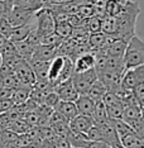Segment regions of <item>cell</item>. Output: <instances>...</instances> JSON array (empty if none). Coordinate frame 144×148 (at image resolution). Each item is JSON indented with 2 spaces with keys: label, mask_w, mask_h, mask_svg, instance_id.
Instances as JSON below:
<instances>
[{
  "label": "cell",
  "mask_w": 144,
  "mask_h": 148,
  "mask_svg": "<svg viewBox=\"0 0 144 148\" xmlns=\"http://www.w3.org/2000/svg\"><path fill=\"white\" fill-rule=\"evenodd\" d=\"M106 38L108 36L104 34L102 32H99V33H91L89 36V39H87V43L89 46L91 47V51H96V49H101L106 43Z\"/></svg>",
  "instance_id": "23"
},
{
  "label": "cell",
  "mask_w": 144,
  "mask_h": 148,
  "mask_svg": "<svg viewBox=\"0 0 144 148\" xmlns=\"http://www.w3.org/2000/svg\"><path fill=\"white\" fill-rule=\"evenodd\" d=\"M101 32L106 36L114 37L118 32V23H116L115 16L105 15L101 19Z\"/></svg>",
  "instance_id": "19"
},
{
  "label": "cell",
  "mask_w": 144,
  "mask_h": 148,
  "mask_svg": "<svg viewBox=\"0 0 144 148\" xmlns=\"http://www.w3.org/2000/svg\"><path fill=\"white\" fill-rule=\"evenodd\" d=\"M34 18H35V34L39 38V41L44 36H48L55 32L56 21L52 10L49 8H46V6L41 8L38 12H35Z\"/></svg>",
  "instance_id": "3"
},
{
  "label": "cell",
  "mask_w": 144,
  "mask_h": 148,
  "mask_svg": "<svg viewBox=\"0 0 144 148\" xmlns=\"http://www.w3.org/2000/svg\"><path fill=\"white\" fill-rule=\"evenodd\" d=\"M123 3H120L119 0H106L104 6H105V14L110 16H116L121 12L123 9Z\"/></svg>",
  "instance_id": "27"
},
{
  "label": "cell",
  "mask_w": 144,
  "mask_h": 148,
  "mask_svg": "<svg viewBox=\"0 0 144 148\" xmlns=\"http://www.w3.org/2000/svg\"><path fill=\"white\" fill-rule=\"evenodd\" d=\"M34 14H35V12L27 10V9L12 5V8L6 12V14L4 16L8 19V22L12 24L13 28H15V27H20V25L27 24V23L34 16Z\"/></svg>",
  "instance_id": "6"
},
{
  "label": "cell",
  "mask_w": 144,
  "mask_h": 148,
  "mask_svg": "<svg viewBox=\"0 0 144 148\" xmlns=\"http://www.w3.org/2000/svg\"><path fill=\"white\" fill-rule=\"evenodd\" d=\"M142 140H144V138H143V139H142Z\"/></svg>",
  "instance_id": "45"
},
{
  "label": "cell",
  "mask_w": 144,
  "mask_h": 148,
  "mask_svg": "<svg viewBox=\"0 0 144 148\" xmlns=\"http://www.w3.org/2000/svg\"><path fill=\"white\" fill-rule=\"evenodd\" d=\"M123 60L125 70L144 65V41L140 37L135 34L128 41Z\"/></svg>",
  "instance_id": "2"
},
{
  "label": "cell",
  "mask_w": 144,
  "mask_h": 148,
  "mask_svg": "<svg viewBox=\"0 0 144 148\" xmlns=\"http://www.w3.org/2000/svg\"><path fill=\"white\" fill-rule=\"evenodd\" d=\"M66 138L70 142L72 148H87V146H89L87 138H86V136L82 133L73 132V130L70 129V133L67 134Z\"/></svg>",
  "instance_id": "18"
},
{
  "label": "cell",
  "mask_w": 144,
  "mask_h": 148,
  "mask_svg": "<svg viewBox=\"0 0 144 148\" xmlns=\"http://www.w3.org/2000/svg\"><path fill=\"white\" fill-rule=\"evenodd\" d=\"M28 63L31 65L33 70V73L35 76V81H48L47 76H48L49 62L38 61V60H29Z\"/></svg>",
  "instance_id": "12"
},
{
  "label": "cell",
  "mask_w": 144,
  "mask_h": 148,
  "mask_svg": "<svg viewBox=\"0 0 144 148\" xmlns=\"http://www.w3.org/2000/svg\"><path fill=\"white\" fill-rule=\"evenodd\" d=\"M8 42H9V39H8V38H5L4 36L0 34V52H1V49L6 46V43H8Z\"/></svg>",
  "instance_id": "41"
},
{
  "label": "cell",
  "mask_w": 144,
  "mask_h": 148,
  "mask_svg": "<svg viewBox=\"0 0 144 148\" xmlns=\"http://www.w3.org/2000/svg\"><path fill=\"white\" fill-rule=\"evenodd\" d=\"M76 43L73 39L70 37V38H66L61 42V45L57 47L56 49V56H63V57H70V55L72 53L73 48L76 47Z\"/></svg>",
  "instance_id": "25"
},
{
  "label": "cell",
  "mask_w": 144,
  "mask_h": 148,
  "mask_svg": "<svg viewBox=\"0 0 144 148\" xmlns=\"http://www.w3.org/2000/svg\"><path fill=\"white\" fill-rule=\"evenodd\" d=\"M55 144L57 148H72L71 144H70V142L67 140V138L65 137H57L55 138Z\"/></svg>",
  "instance_id": "38"
},
{
  "label": "cell",
  "mask_w": 144,
  "mask_h": 148,
  "mask_svg": "<svg viewBox=\"0 0 144 148\" xmlns=\"http://www.w3.org/2000/svg\"><path fill=\"white\" fill-rule=\"evenodd\" d=\"M140 108H144V100H143L142 103H140Z\"/></svg>",
  "instance_id": "44"
},
{
  "label": "cell",
  "mask_w": 144,
  "mask_h": 148,
  "mask_svg": "<svg viewBox=\"0 0 144 148\" xmlns=\"http://www.w3.org/2000/svg\"><path fill=\"white\" fill-rule=\"evenodd\" d=\"M130 128L134 130V133H135L140 139H143L144 138V118H140L138 122L135 124H133Z\"/></svg>",
  "instance_id": "35"
},
{
  "label": "cell",
  "mask_w": 144,
  "mask_h": 148,
  "mask_svg": "<svg viewBox=\"0 0 144 148\" xmlns=\"http://www.w3.org/2000/svg\"><path fill=\"white\" fill-rule=\"evenodd\" d=\"M123 109L124 106L121 104H115L111 106H106V113H108L109 120H120L123 116Z\"/></svg>",
  "instance_id": "29"
},
{
  "label": "cell",
  "mask_w": 144,
  "mask_h": 148,
  "mask_svg": "<svg viewBox=\"0 0 144 148\" xmlns=\"http://www.w3.org/2000/svg\"><path fill=\"white\" fill-rule=\"evenodd\" d=\"M12 72L16 77V80L19 81L20 86L33 87V85L35 84V76L33 73V70L31 65L28 63V61H25V60H23V58L19 60Z\"/></svg>",
  "instance_id": "4"
},
{
  "label": "cell",
  "mask_w": 144,
  "mask_h": 148,
  "mask_svg": "<svg viewBox=\"0 0 144 148\" xmlns=\"http://www.w3.org/2000/svg\"><path fill=\"white\" fill-rule=\"evenodd\" d=\"M55 91H56L57 95H58L61 101H72V103H75L76 100H77V97L80 96L78 92L76 91L75 86H73L71 79L67 80V81H65V82H62V84H59L58 86H56Z\"/></svg>",
  "instance_id": "8"
},
{
  "label": "cell",
  "mask_w": 144,
  "mask_h": 148,
  "mask_svg": "<svg viewBox=\"0 0 144 148\" xmlns=\"http://www.w3.org/2000/svg\"><path fill=\"white\" fill-rule=\"evenodd\" d=\"M106 91H108V89H106L99 80H96V81L92 84V86L89 89V91L86 95H87L91 100H93L95 103H98V101H101L102 96L106 94Z\"/></svg>",
  "instance_id": "21"
},
{
  "label": "cell",
  "mask_w": 144,
  "mask_h": 148,
  "mask_svg": "<svg viewBox=\"0 0 144 148\" xmlns=\"http://www.w3.org/2000/svg\"><path fill=\"white\" fill-rule=\"evenodd\" d=\"M62 41L63 39L61 38V37H58L55 32H53V33H51V34L44 36L43 38H41L39 45H44V46H49V47H55V48H57V47L61 45Z\"/></svg>",
  "instance_id": "30"
},
{
  "label": "cell",
  "mask_w": 144,
  "mask_h": 148,
  "mask_svg": "<svg viewBox=\"0 0 144 148\" xmlns=\"http://www.w3.org/2000/svg\"><path fill=\"white\" fill-rule=\"evenodd\" d=\"M95 101L91 100L87 95H80L77 97V100L75 101V105L77 108L78 114H82V115H87L91 116L93 113V109H95Z\"/></svg>",
  "instance_id": "15"
},
{
  "label": "cell",
  "mask_w": 144,
  "mask_h": 148,
  "mask_svg": "<svg viewBox=\"0 0 144 148\" xmlns=\"http://www.w3.org/2000/svg\"><path fill=\"white\" fill-rule=\"evenodd\" d=\"M34 29H35V18L33 16L31 21L27 23V24L13 28V31L10 33V37H9V41L13 42V43L25 41V39L29 37V34H31Z\"/></svg>",
  "instance_id": "9"
},
{
  "label": "cell",
  "mask_w": 144,
  "mask_h": 148,
  "mask_svg": "<svg viewBox=\"0 0 144 148\" xmlns=\"http://www.w3.org/2000/svg\"><path fill=\"white\" fill-rule=\"evenodd\" d=\"M3 63H4V60H3V56H1V53H0V67L3 66Z\"/></svg>",
  "instance_id": "42"
},
{
  "label": "cell",
  "mask_w": 144,
  "mask_h": 148,
  "mask_svg": "<svg viewBox=\"0 0 144 148\" xmlns=\"http://www.w3.org/2000/svg\"><path fill=\"white\" fill-rule=\"evenodd\" d=\"M12 31H13V27H12L10 23L8 22V19H6L4 15L0 16V34L9 39Z\"/></svg>",
  "instance_id": "33"
},
{
  "label": "cell",
  "mask_w": 144,
  "mask_h": 148,
  "mask_svg": "<svg viewBox=\"0 0 144 148\" xmlns=\"http://www.w3.org/2000/svg\"><path fill=\"white\" fill-rule=\"evenodd\" d=\"M132 91H133L134 96L136 97V100H138V103H139V105H140V103L144 100V82H139L138 85H136L132 90Z\"/></svg>",
  "instance_id": "36"
},
{
  "label": "cell",
  "mask_w": 144,
  "mask_h": 148,
  "mask_svg": "<svg viewBox=\"0 0 144 148\" xmlns=\"http://www.w3.org/2000/svg\"><path fill=\"white\" fill-rule=\"evenodd\" d=\"M142 118H144V108H142Z\"/></svg>",
  "instance_id": "43"
},
{
  "label": "cell",
  "mask_w": 144,
  "mask_h": 148,
  "mask_svg": "<svg viewBox=\"0 0 144 148\" xmlns=\"http://www.w3.org/2000/svg\"><path fill=\"white\" fill-rule=\"evenodd\" d=\"M68 57H63V56H56L55 58L49 62V69H48V76H47V80L49 81V84L56 87L57 81H58L59 76L65 69L66 61Z\"/></svg>",
  "instance_id": "7"
},
{
  "label": "cell",
  "mask_w": 144,
  "mask_h": 148,
  "mask_svg": "<svg viewBox=\"0 0 144 148\" xmlns=\"http://www.w3.org/2000/svg\"><path fill=\"white\" fill-rule=\"evenodd\" d=\"M140 118H142V108H140L139 105L124 106L121 120L124 123L128 124L129 127H132L133 124H135Z\"/></svg>",
  "instance_id": "14"
},
{
  "label": "cell",
  "mask_w": 144,
  "mask_h": 148,
  "mask_svg": "<svg viewBox=\"0 0 144 148\" xmlns=\"http://www.w3.org/2000/svg\"><path fill=\"white\" fill-rule=\"evenodd\" d=\"M12 4L27 10L38 12L41 8H43V0H12Z\"/></svg>",
  "instance_id": "22"
},
{
  "label": "cell",
  "mask_w": 144,
  "mask_h": 148,
  "mask_svg": "<svg viewBox=\"0 0 144 148\" xmlns=\"http://www.w3.org/2000/svg\"><path fill=\"white\" fill-rule=\"evenodd\" d=\"M87 148H111L108 143L102 142V140H99V142H89Z\"/></svg>",
  "instance_id": "39"
},
{
  "label": "cell",
  "mask_w": 144,
  "mask_h": 148,
  "mask_svg": "<svg viewBox=\"0 0 144 148\" xmlns=\"http://www.w3.org/2000/svg\"><path fill=\"white\" fill-rule=\"evenodd\" d=\"M56 49L55 47H49L44 45H38L35 46L34 52L31 60H38V61H47L51 62L53 58L56 57Z\"/></svg>",
  "instance_id": "13"
},
{
  "label": "cell",
  "mask_w": 144,
  "mask_h": 148,
  "mask_svg": "<svg viewBox=\"0 0 144 148\" xmlns=\"http://www.w3.org/2000/svg\"><path fill=\"white\" fill-rule=\"evenodd\" d=\"M13 106H14V103L12 99H0V114H5Z\"/></svg>",
  "instance_id": "37"
},
{
  "label": "cell",
  "mask_w": 144,
  "mask_h": 148,
  "mask_svg": "<svg viewBox=\"0 0 144 148\" xmlns=\"http://www.w3.org/2000/svg\"><path fill=\"white\" fill-rule=\"evenodd\" d=\"M14 46H15L16 53H18V56L20 58L25 60V61H29L32 58L33 52H34V48H35L34 45H32L31 42H28L25 39V41H22V42H15Z\"/></svg>",
  "instance_id": "17"
},
{
  "label": "cell",
  "mask_w": 144,
  "mask_h": 148,
  "mask_svg": "<svg viewBox=\"0 0 144 148\" xmlns=\"http://www.w3.org/2000/svg\"><path fill=\"white\" fill-rule=\"evenodd\" d=\"M92 120H93V124H101V123H105L108 119V113H106V106L104 105L102 101H98L95 104V109H93V113H92Z\"/></svg>",
  "instance_id": "24"
},
{
  "label": "cell",
  "mask_w": 144,
  "mask_h": 148,
  "mask_svg": "<svg viewBox=\"0 0 144 148\" xmlns=\"http://www.w3.org/2000/svg\"><path fill=\"white\" fill-rule=\"evenodd\" d=\"M55 110L65 116L68 122L71 119H73L76 115H78L77 108H76L75 103H72V101H59Z\"/></svg>",
  "instance_id": "16"
},
{
  "label": "cell",
  "mask_w": 144,
  "mask_h": 148,
  "mask_svg": "<svg viewBox=\"0 0 144 148\" xmlns=\"http://www.w3.org/2000/svg\"><path fill=\"white\" fill-rule=\"evenodd\" d=\"M139 13L140 9L138 3L132 1V0L126 1L123 5L121 12L115 16L116 23H118V32L114 36V38L128 42L133 36H135V24Z\"/></svg>",
  "instance_id": "1"
},
{
  "label": "cell",
  "mask_w": 144,
  "mask_h": 148,
  "mask_svg": "<svg viewBox=\"0 0 144 148\" xmlns=\"http://www.w3.org/2000/svg\"><path fill=\"white\" fill-rule=\"evenodd\" d=\"M68 125H70V129L73 130V132L86 134V132L93 125V120L91 116L78 114V115H76L73 119L70 120Z\"/></svg>",
  "instance_id": "10"
},
{
  "label": "cell",
  "mask_w": 144,
  "mask_h": 148,
  "mask_svg": "<svg viewBox=\"0 0 144 148\" xmlns=\"http://www.w3.org/2000/svg\"><path fill=\"white\" fill-rule=\"evenodd\" d=\"M39 148H57V147L55 144V140H52V142H42Z\"/></svg>",
  "instance_id": "40"
},
{
  "label": "cell",
  "mask_w": 144,
  "mask_h": 148,
  "mask_svg": "<svg viewBox=\"0 0 144 148\" xmlns=\"http://www.w3.org/2000/svg\"><path fill=\"white\" fill-rule=\"evenodd\" d=\"M71 80L76 91L78 92V95H86L89 89L92 86V84L98 80V73H96L95 69H92L86 72L73 73Z\"/></svg>",
  "instance_id": "5"
},
{
  "label": "cell",
  "mask_w": 144,
  "mask_h": 148,
  "mask_svg": "<svg viewBox=\"0 0 144 148\" xmlns=\"http://www.w3.org/2000/svg\"><path fill=\"white\" fill-rule=\"evenodd\" d=\"M85 136L87 138L89 142H99V140H101V133H100V129L96 124H93V125L90 128L87 132H86Z\"/></svg>",
  "instance_id": "34"
},
{
  "label": "cell",
  "mask_w": 144,
  "mask_h": 148,
  "mask_svg": "<svg viewBox=\"0 0 144 148\" xmlns=\"http://www.w3.org/2000/svg\"><path fill=\"white\" fill-rule=\"evenodd\" d=\"M72 27L70 25L68 22H56V27H55V33L58 37H61L62 39L70 38L72 34Z\"/></svg>",
  "instance_id": "26"
},
{
  "label": "cell",
  "mask_w": 144,
  "mask_h": 148,
  "mask_svg": "<svg viewBox=\"0 0 144 148\" xmlns=\"http://www.w3.org/2000/svg\"><path fill=\"white\" fill-rule=\"evenodd\" d=\"M61 101L59 100V97H58V95L56 94V91H51V92H48L46 95V97H44V105H47L48 108H51V109H53L55 110L56 108H57V105H58V103Z\"/></svg>",
  "instance_id": "32"
},
{
  "label": "cell",
  "mask_w": 144,
  "mask_h": 148,
  "mask_svg": "<svg viewBox=\"0 0 144 148\" xmlns=\"http://www.w3.org/2000/svg\"><path fill=\"white\" fill-rule=\"evenodd\" d=\"M90 52H91V47L89 46L87 42L86 43H77L68 58L71 60L72 62H75L77 58H80V57H82L85 55H87V53H90Z\"/></svg>",
  "instance_id": "28"
},
{
  "label": "cell",
  "mask_w": 144,
  "mask_h": 148,
  "mask_svg": "<svg viewBox=\"0 0 144 148\" xmlns=\"http://www.w3.org/2000/svg\"><path fill=\"white\" fill-rule=\"evenodd\" d=\"M92 69H95V57H93L91 52L80 57L73 62V73L86 72Z\"/></svg>",
  "instance_id": "11"
},
{
  "label": "cell",
  "mask_w": 144,
  "mask_h": 148,
  "mask_svg": "<svg viewBox=\"0 0 144 148\" xmlns=\"http://www.w3.org/2000/svg\"><path fill=\"white\" fill-rule=\"evenodd\" d=\"M31 90L32 87H25V86H19L16 89L13 90L12 97L14 105H20V104H24L27 100L29 99V95H31Z\"/></svg>",
  "instance_id": "20"
},
{
  "label": "cell",
  "mask_w": 144,
  "mask_h": 148,
  "mask_svg": "<svg viewBox=\"0 0 144 148\" xmlns=\"http://www.w3.org/2000/svg\"><path fill=\"white\" fill-rule=\"evenodd\" d=\"M89 36L90 33L83 28H73L72 29V34H71V38L75 41L76 43H86L89 39Z\"/></svg>",
  "instance_id": "31"
}]
</instances>
